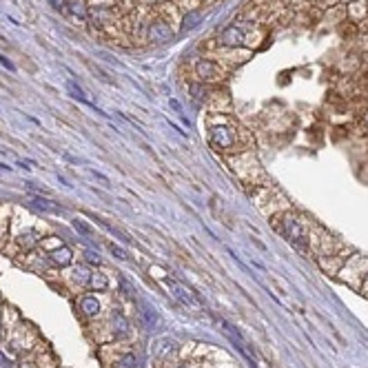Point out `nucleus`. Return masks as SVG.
<instances>
[{"mask_svg":"<svg viewBox=\"0 0 368 368\" xmlns=\"http://www.w3.org/2000/svg\"><path fill=\"white\" fill-rule=\"evenodd\" d=\"M84 257H87V262H91V264H100V257H98V253H93V251H84Z\"/></svg>","mask_w":368,"mask_h":368,"instance_id":"21","label":"nucleus"},{"mask_svg":"<svg viewBox=\"0 0 368 368\" xmlns=\"http://www.w3.org/2000/svg\"><path fill=\"white\" fill-rule=\"evenodd\" d=\"M200 22H202V13H200V11H186L184 18H182V33L184 31H193Z\"/></svg>","mask_w":368,"mask_h":368,"instance_id":"10","label":"nucleus"},{"mask_svg":"<svg viewBox=\"0 0 368 368\" xmlns=\"http://www.w3.org/2000/svg\"><path fill=\"white\" fill-rule=\"evenodd\" d=\"M220 40H222V45H226V47H237V45L244 42V33H242V29H237L235 25H231L222 31Z\"/></svg>","mask_w":368,"mask_h":368,"instance_id":"4","label":"nucleus"},{"mask_svg":"<svg viewBox=\"0 0 368 368\" xmlns=\"http://www.w3.org/2000/svg\"><path fill=\"white\" fill-rule=\"evenodd\" d=\"M195 71H198L200 80H213L218 75V65L213 60H200L195 65Z\"/></svg>","mask_w":368,"mask_h":368,"instance_id":"6","label":"nucleus"},{"mask_svg":"<svg viewBox=\"0 0 368 368\" xmlns=\"http://www.w3.org/2000/svg\"><path fill=\"white\" fill-rule=\"evenodd\" d=\"M209 140L218 151H233V147H235L233 131L226 127H213L211 133H209Z\"/></svg>","mask_w":368,"mask_h":368,"instance_id":"2","label":"nucleus"},{"mask_svg":"<svg viewBox=\"0 0 368 368\" xmlns=\"http://www.w3.org/2000/svg\"><path fill=\"white\" fill-rule=\"evenodd\" d=\"M109 251H111L113 255L118 257V260H127V257H129V253L124 251L122 246H118V244H109Z\"/></svg>","mask_w":368,"mask_h":368,"instance_id":"20","label":"nucleus"},{"mask_svg":"<svg viewBox=\"0 0 368 368\" xmlns=\"http://www.w3.org/2000/svg\"><path fill=\"white\" fill-rule=\"evenodd\" d=\"M31 207H36L38 211L42 213H54V215H62V209L51 204V200H42V198H33L31 200Z\"/></svg>","mask_w":368,"mask_h":368,"instance_id":"9","label":"nucleus"},{"mask_svg":"<svg viewBox=\"0 0 368 368\" xmlns=\"http://www.w3.org/2000/svg\"><path fill=\"white\" fill-rule=\"evenodd\" d=\"M111 319H113V337L124 339V337L129 335V324H127V319H124L120 313H113Z\"/></svg>","mask_w":368,"mask_h":368,"instance_id":"8","label":"nucleus"},{"mask_svg":"<svg viewBox=\"0 0 368 368\" xmlns=\"http://www.w3.org/2000/svg\"><path fill=\"white\" fill-rule=\"evenodd\" d=\"M207 87H202V84H200V82H193V84H191V95H193V98H207Z\"/></svg>","mask_w":368,"mask_h":368,"instance_id":"18","label":"nucleus"},{"mask_svg":"<svg viewBox=\"0 0 368 368\" xmlns=\"http://www.w3.org/2000/svg\"><path fill=\"white\" fill-rule=\"evenodd\" d=\"M136 366H138V360H136V355H131V353L124 355L122 360L116 364V368H136Z\"/></svg>","mask_w":368,"mask_h":368,"instance_id":"16","label":"nucleus"},{"mask_svg":"<svg viewBox=\"0 0 368 368\" xmlns=\"http://www.w3.org/2000/svg\"><path fill=\"white\" fill-rule=\"evenodd\" d=\"M49 260L54 262L56 266H69L71 260H74V253H71L69 246H60V248H54L49 253Z\"/></svg>","mask_w":368,"mask_h":368,"instance_id":"5","label":"nucleus"},{"mask_svg":"<svg viewBox=\"0 0 368 368\" xmlns=\"http://www.w3.org/2000/svg\"><path fill=\"white\" fill-rule=\"evenodd\" d=\"M67 89H69V91H71V98L80 100V102H84V104H91V102H89V100H87V93H84L82 89H80L78 84L74 82V80H67Z\"/></svg>","mask_w":368,"mask_h":368,"instance_id":"12","label":"nucleus"},{"mask_svg":"<svg viewBox=\"0 0 368 368\" xmlns=\"http://www.w3.org/2000/svg\"><path fill=\"white\" fill-rule=\"evenodd\" d=\"M74 280L78 282L80 286H84V284H89V280H91V273H87V269H82V266H80V269L74 271Z\"/></svg>","mask_w":368,"mask_h":368,"instance_id":"15","label":"nucleus"},{"mask_svg":"<svg viewBox=\"0 0 368 368\" xmlns=\"http://www.w3.org/2000/svg\"><path fill=\"white\" fill-rule=\"evenodd\" d=\"M178 368H202V364H200V362H184V364Z\"/></svg>","mask_w":368,"mask_h":368,"instance_id":"24","label":"nucleus"},{"mask_svg":"<svg viewBox=\"0 0 368 368\" xmlns=\"http://www.w3.org/2000/svg\"><path fill=\"white\" fill-rule=\"evenodd\" d=\"M171 38H173V31H171V27L166 25V22L157 20V22H153V25L149 27V40L151 42L164 45V42H169Z\"/></svg>","mask_w":368,"mask_h":368,"instance_id":"3","label":"nucleus"},{"mask_svg":"<svg viewBox=\"0 0 368 368\" xmlns=\"http://www.w3.org/2000/svg\"><path fill=\"white\" fill-rule=\"evenodd\" d=\"M89 284H91L95 291H107V289H109V282H107V277H104L102 273H91V280H89Z\"/></svg>","mask_w":368,"mask_h":368,"instance_id":"13","label":"nucleus"},{"mask_svg":"<svg viewBox=\"0 0 368 368\" xmlns=\"http://www.w3.org/2000/svg\"><path fill=\"white\" fill-rule=\"evenodd\" d=\"M67 7H69V11L74 13L75 18H80V20H84V18H87V9H84V4L78 2V0H71Z\"/></svg>","mask_w":368,"mask_h":368,"instance_id":"14","label":"nucleus"},{"mask_svg":"<svg viewBox=\"0 0 368 368\" xmlns=\"http://www.w3.org/2000/svg\"><path fill=\"white\" fill-rule=\"evenodd\" d=\"M20 244L25 246V248H33L38 244V237H36V233H22V237H20Z\"/></svg>","mask_w":368,"mask_h":368,"instance_id":"17","label":"nucleus"},{"mask_svg":"<svg viewBox=\"0 0 368 368\" xmlns=\"http://www.w3.org/2000/svg\"><path fill=\"white\" fill-rule=\"evenodd\" d=\"M91 175H93V178H98V180H100V182H104V184H109V178H107V175H102V173H98V171H91Z\"/></svg>","mask_w":368,"mask_h":368,"instance_id":"25","label":"nucleus"},{"mask_svg":"<svg viewBox=\"0 0 368 368\" xmlns=\"http://www.w3.org/2000/svg\"><path fill=\"white\" fill-rule=\"evenodd\" d=\"M162 284L169 289V293L173 295L175 299H178L180 304H184V306L189 308H200L204 304V299L198 297V293H195L193 289H189L186 284H182L180 280H173V277H166V280H162Z\"/></svg>","mask_w":368,"mask_h":368,"instance_id":"1","label":"nucleus"},{"mask_svg":"<svg viewBox=\"0 0 368 368\" xmlns=\"http://www.w3.org/2000/svg\"><path fill=\"white\" fill-rule=\"evenodd\" d=\"M0 65H2V67H7L9 71H13V69H16V67H13V62H9L7 58H4V56H0Z\"/></svg>","mask_w":368,"mask_h":368,"instance_id":"23","label":"nucleus"},{"mask_svg":"<svg viewBox=\"0 0 368 368\" xmlns=\"http://www.w3.org/2000/svg\"><path fill=\"white\" fill-rule=\"evenodd\" d=\"M140 313H142V317H145V322H147V328H157V326H160V317H157V313L151 306H140Z\"/></svg>","mask_w":368,"mask_h":368,"instance_id":"11","label":"nucleus"},{"mask_svg":"<svg viewBox=\"0 0 368 368\" xmlns=\"http://www.w3.org/2000/svg\"><path fill=\"white\" fill-rule=\"evenodd\" d=\"M80 310H82L87 317H95V315L100 313V302L93 295H84V297L80 299Z\"/></svg>","mask_w":368,"mask_h":368,"instance_id":"7","label":"nucleus"},{"mask_svg":"<svg viewBox=\"0 0 368 368\" xmlns=\"http://www.w3.org/2000/svg\"><path fill=\"white\" fill-rule=\"evenodd\" d=\"M49 4L56 9V11H65V9H67V2H65V0H49Z\"/></svg>","mask_w":368,"mask_h":368,"instance_id":"22","label":"nucleus"},{"mask_svg":"<svg viewBox=\"0 0 368 368\" xmlns=\"http://www.w3.org/2000/svg\"><path fill=\"white\" fill-rule=\"evenodd\" d=\"M74 228H75V231H80L82 235H87V237H91V235H93V231L87 226V224L82 222V220H74Z\"/></svg>","mask_w":368,"mask_h":368,"instance_id":"19","label":"nucleus"}]
</instances>
